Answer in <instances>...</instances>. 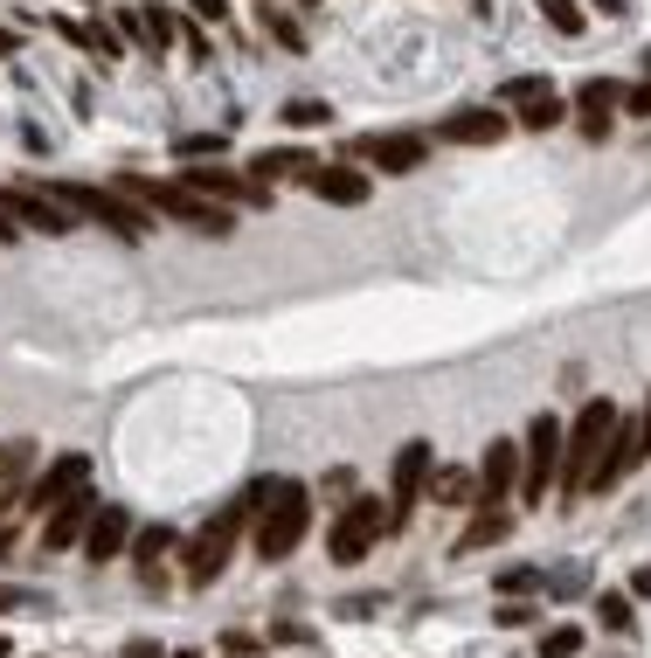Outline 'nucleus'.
<instances>
[{"instance_id": "864d4df0", "label": "nucleus", "mask_w": 651, "mask_h": 658, "mask_svg": "<svg viewBox=\"0 0 651 658\" xmlns=\"http://www.w3.org/2000/svg\"><path fill=\"white\" fill-rule=\"evenodd\" d=\"M298 8H312V0H298Z\"/></svg>"}, {"instance_id": "8fccbe9b", "label": "nucleus", "mask_w": 651, "mask_h": 658, "mask_svg": "<svg viewBox=\"0 0 651 658\" xmlns=\"http://www.w3.org/2000/svg\"><path fill=\"white\" fill-rule=\"evenodd\" d=\"M0 658H14V645H8V638H0Z\"/></svg>"}, {"instance_id": "aec40b11", "label": "nucleus", "mask_w": 651, "mask_h": 658, "mask_svg": "<svg viewBox=\"0 0 651 658\" xmlns=\"http://www.w3.org/2000/svg\"><path fill=\"white\" fill-rule=\"evenodd\" d=\"M576 104H582V118L610 125V112H623V84H610V76H582V84H576Z\"/></svg>"}, {"instance_id": "6ab92c4d", "label": "nucleus", "mask_w": 651, "mask_h": 658, "mask_svg": "<svg viewBox=\"0 0 651 658\" xmlns=\"http://www.w3.org/2000/svg\"><path fill=\"white\" fill-rule=\"evenodd\" d=\"M513 534V513H500V506H485L479 499V513H472V526L458 534V555H479V547H492V541H506Z\"/></svg>"}, {"instance_id": "4c0bfd02", "label": "nucleus", "mask_w": 651, "mask_h": 658, "mask_svg": "<svg viewBox=\"0 0 651 658\" xmlns=\"http://www.w3.org/2000/svg\"><path fill=\"white\" fill-rule=\"evenodd\" d=\"M582 583H589V568H576V562H568V568L555 575V583H548V589H555V596H576Z\"/></svg>"}, {"instance_id": "1a4fd4ad", "label": "nucleus", "mask_w": 651, "mask_h": 658, "mask_svg": "<svg viewBox=\"0 0 651 658\" xmlns=\"http://www.w3.org/2000/svg\"><path fill=\"white\" fill-rule=\"evenodd\" d=\"M388 526V513H381V499H354V506L333 520V534H326V555L333 562H360L375 547V534Z\"/></svg>"}, {"instance_id": "7ed1b4c3", "label": "nucleus", "mask_w": 651, "mask_h": 658, "mask_svg": "<svg viewBox=\"0 0 651 658\" xmlns=\"http://www.w3.org/2000/svg\"><path fill=\"white\" fill-rule=\"evenodd\" d=\"M305 526H312V492L298 479H271L264 485V506H256V555L284 562L305 541Z\"/></svg>"}, {"instance_id": "5701e85b", "label": "nucleus", "mask_w": 651, "mask_h": 658, "mask_svg": "<svg viewBox=\"0 0 651 658\" xmlns=\"http://www.w3.org/2000/svg\"><path fill=\"white\" fill-rule=\"evenodd\" d=\"M118 35H125V42H139L146 56H160V49H167V35L153 29V8H118Z\"/></svg>"}, {"instance_id": "37998d69", "label": "nucleus", "mask_w": 651, "mask_h": 658, "mask_svg": "<svg viewBox=\"0 0 651 658\" xmlns=\"http://www.w3.org/2000/svg\"><path fill=\"white\" fill-rule=\"evenodd\" d=\"M14 236H21V229H14V216H8V208H0V243H14Z\"/></svg>"}, {"instance_id": "6e6552de", "label": "nucleus", "mask_w": 651, "mask_h": 658, "mask_svg": "<svg viewBox=\"0 0 651 658\" xmlns=\"http://www.w3.org/2000/svg\"><path fill=\"white\" fill-rule=\"evenodd\" d=\"M180 180H188L195 195L222 201V208H256V201H271V188H264V180H250V174H229L222 160H188V167H180Z\"/></svg>"}, {"instance_id": "f3484780", "label": "nucleus", "mask_w": 651, "mask_h": 658, "mask_svg": "<svg viewBox=\"0 0 651 658\" xmlns=\"http://www.w3.org/2000/svg\"><path fill=\"white\" fill-rule=\"evenodd\" d=\"M125 547H133V513H125V506H97L91 534H84V555L91 562H118Z\"/></svg>"}, {"instance_id": "9d476101", "label": "nucleus", "mask_w": 651, "mask_h": 658, "mask_svg": "<svg viewBox=\"0 0 651 658\" xmlns=\"http://www.w3.org/2000/svg\"><path fill=\"white\" fill-rule=\"evenodd\" d=\"M0 208H8L21 229H35V236H70L76 229V208H63L49 188H0Z\"/></svg>"}, {"instance_id": "cd10ccee", "label": "nucleus", "mask_w": 651, "mask_h": 658, "mask_svg": "<svg viewBox=\"0 0 651 658\" xmlns=\"http://www.w3.org/2000/svg\"><path fill=\"white\" fill-rule=\"evenodd\" d=\"M582 645H589L582 624H555L548 638H540V658H582Z\"/></svg>"}, {"instance_id": "de8ad7c7", "label": "nucleus", "mask_w": 651, "mask_h": 658, "mask_svg": "<svg viewBox=\"0 0 651 658\" xmlns=\"http://www.w3.org/2000/svg\"><path fill=\"white\" fill-rule=\"evenodd\" d=\"M0 56H14V35L8 29H0Z\"/></svg>"}, {"instance_id": "58836bf2", "label": "nucleus", "mask_w": 651, "mask_h": 658, "mask_svg": "<svg viewBox=\"0 0 651 658\" xmlns=\"http://www.w3.org/2000/svg\"><path fill=\"white\" fill-rule=\"evenodd\" d=\"M271 638H277V645H312V630H305V624H271Z\"/></svg>"}, {"instance_id": "39448f33", "label": "nucleus", "mask_w": 651, "mask_h": 658, "mask_svg": "<svg viewBox=\"0 0 651 658\" xmlns=\"http://www.w3.org/2000/svg\"><path fill=\"white\" fill-rule=\"evenodd\" d=\"M56 201L63 208H76V216H91L97 229H112V236H125V243H139V236L153 229L146 222V208L125 195V188H91V180H56Z\"/></svg>"}, {"instance_id": "f03ea898", "label": "nucleus", "mask_w": 651, "mask_h": 658, "mask_svg": "<svg viewBox=\"0 0 651 658\" xmlns=\"http://www.w3.org/2000/svg\"><path fill=\"white\" fill-rule=\"evenodd\" d=\"M118 188L133 195L139 208H153V216H174V222H188V229H201V236H229V229H237V216H229L222 201L195 195L188 180H146V174H125Z\"/></svg>"}, {"instance_id": "bb28decb", "label": "nucleus", "mask_w": 651, "mask_h": 658, "mask_svg": "<svg viewBox=\"0 0 651 658\" xmlns=\"http://www.w3.org/2000/svg\"><path fill=\"white\" fill-rule=\"evenodd\" d=\"M174 153H180V160H222V153H229V139H222V132H180V139H174Z\"/></svg>"}, {"instance_id": "473e14b6", "label": "nucleus", "mask_w": 651, "mask_h": 658, "mask_svg": "<svg viewBox=\"0 0 651 658\" xmlns=\"http://www.w3.org/2000/svg\"><path fill=\"white\" fill-rule=\"evenodd\" d=\"M540 14H548V29L582 35V0H540Z\"/></svg>"}, {"instance_id": "3c124183", "label": "nucleus", "mask_w": 651, "mask_h": 658, "mask_svg": "<svg viewBox=\"0 0 651 658\" xmlns=\"http://www.w3.org/2000/svg\"><path fill=\"white\" fill-rule=\"evenodd\" d=\"M644 76H651V49H644Z\"/></svg>"}, {"instance_id": "c03bdc74", "label": "nucleus", "mask_w": 651, "mask_h": 658, "mask_svg": "<svg viewBox=\"0 0 651 658\" xmlns=\"http://www.w3.org/2000/svg\"><path fill=\"white\" fill-rule=\"evenodd\" d=\"M8 547H14V526H8V520H0V555H8Z\"/></svg>"}, {"instance_id": "2eb2a0df", "label": "nucleus", "mask_w": 651, "mask_h": 658, "mask_svg": "<svg viewBox=\"0 0 651 658\" xmlns=\"http://www.w3.org/2000/svg\"><path fill=\"white\" fill-rule=\"evenodd\" d=\"M513 132L506 112H485V104H472V112H451L444 125H437V139H451V146H500Z\"/></svg>"}, {"instance_id": "2f4dec72", "label": "nucleus", "mask_w": 651, "mask_h": 658, "mask_svg": "<svg viewBox=\"0 0 651 658\" xmlns=\"http://www.w3.org/2000/svg\"><path fill=\"white\" fill-rule=\"evenodd\" d=\"M326 118H333V104H319V97H292V104H284V125H298V132L326 125Z\"/></svg>"}, {"instance_id": "dca6fc26", "label": "nucleus", "mask_w": 651, "mask_h": 658, "mask_svg": "<svg viewBox=\"0 0 651 658\" xmlns=\"http://www.w3.org/2000/svg\"><path fill=\"white\" fill-rule=\"evenodd\" d=\"M519 485V443L506 437H492L485 443V458H479V499L485 506H506V492Z\"/></svg>"}, {"instance_id": "a19ab883", "label": "nucleus", "mask_w": 651, "mask_h": 658, "mask_svg": "<svg viewBox=\"0 0 651 658\" xmlns=\"http://www.w3.org/2000/svg\"><path fill=\"white\" fill-rule=\"evenodd\" d=\"M188 8H195L201 21H222V14H229V0H188Z\"/></svg>"}, {"instance_id": "f704fd0d", "label": "nucleus", "mask_w": 651, "mask_h": 658, "mask_svg": "<svg viewBox=\"0 0 651 658\" xmlns=\"http://www.w3.org/2000/svg\"><path fill=\"white\" fill-rule=\"evenodd\" d=\"M540 91H555L548 76H513V84L500 91V104H513V112H519V104H527V97H540Z\"/></svg>"}, {"instance_id": "79ce46f5", "label": "nucleus", "mask_w": 651, "mask_h": 658, "mask_svg": "<svg viewBox=\"0 0 651 658\" xmlns=\"http://www.w3.org/2000/svg\"><path fill=\"white\" fill-rule=\"evenodd\" d=\"M631 596H651V562H644V568L631 575Z\"/></svg>"}, {"instance_id": "c85d7f7f", "label": "nucleus", "mask_w": 651, "mask_h": 658, "mask_svg": "<svg viewBox=\"0 0 651 658\" xmlns=\"http://www.w3.org/2000/svg\"><path fill=\"white\" fill-rule=\"evenodd\" d=\"M596 617H603V630H631V589H603L596 596Z\"/></svg>"}, {"instance_id": "49530a36", "label": "nucleus", "mask_w": 651, "mask_h": 658, "mask_svg": "<svg viewBox=\"0 0 651 658\" xmlns=\"http://www.w3.org/2000/svg\"><path fill=\"white\" fill-rule=\"evenodd\" d=\"M638 424H644V451H651V403H644V416H638Z\"/></svg>"}, {"instance_id": "b1692460", "label": "nucleus", "mask_w": 651, "mask_h": 658, "mask_svg": "<svg viewBox=\"0 0 651 658\" xmlns=\"http://www.w3.org/2000/svg\"><path fill=\"white\" fill-rule=\"evenodd\" d=\"M561 118H568V104H561L555 91H540V97H527V104L513 112V125H527V132H555Z\"/></svg>"}, {"instance_id": "ddd939ff", "label": "nucleus", "mask_w": 651, "mask_h": 658, "mask_svg": "<svg viewBox=\"0 0 651 658\" xmlns=\"http://www.w3.org/2000/svg\"><path fill=\"white\" fill-rule=\"evenodd\" d=\"M76 492H91V458H84V451H63V458L29 485V506H35V513H56L63 499H76Z\"/></svg>"}, {"instance_id": "c756f323", "label": "nucleus", "mask_w": 651, "mask_h": 658, "mask_svg": "<svg viewBox=\"0 0 651 658\" xmlns=\"http://www.w3.org/2000/svg\"><path fill=\"white\" fill-rule=\"evenodd\" d=\"M264 35H271L277 49H305V29H298V21L284 14V8H264Z\"/></svg>"}, {"instance_id": "a878e982", "label": "nucleus", "mask_w": 651, "mask_h": 658, "mask_svg": "<svg viewBox=\"0 0 651 658\" xmlns=\"http://www.w3.org/2000/svg\"><path fill=\"white\" fill-rule=\"evenodd\" d=\"M70 35L84 42V49H97L104 63H118V56H125V35H118V21H91V29H70Z\"/></svg>"}, {"instance_id": "4468645a", "label": "nucleus", "mask_w": 651, "mask_h": 658, "mask_svg": "<svg viewBox=\"0 0 651 658\" xmlns=\"http://www.w3.org/2000/svg\"><path fill=\"white\" fill-rule=\"evenodd\" d=\"M305 188L319 195V201H333V208H360V201L375 195V174H360L354 160H340V167H326V160H319V167L305 174Z\"/></svg>"}, {"instance_id": "423d86ee", "label": "nucleus", "mask_w": 651, "mask_h": 658, "mask_svg": "<svg viewBox=\"0 0 651 658\" xmlns=\"http://www.w3.org/2000/svg\"><path fill=\"white\" fill-rule=\"evenodd\" d=\"M561 424L548 409L527 424V443H519V492H527V506H540L548 499V479H561Z\"/></svg>"}, {"instance_id": "f257e3e1", "label": "nucleus", "mask_w": 651, "mask_h": 658, "mask_svg": "<svg viewBox=\"0 0 651 658\" xmlns=\"http://www.w3.org/2000/svg\"><path fill=\"white\" fill-rule=\"evenodd\" d=\"M610 430H617V403H610V395H596V403L576 409V424H568V437H561V492L568 499L589 492L596 464H603V451H610Z\"/></svg>"}, {"instance_id": "603ef678", "label": "nucleus", "mask_w": 651, "mask_h": 658, "mask_svg": "<svg viewBox=\"0 0 651 658\" xmlns=\"http://www.w3.org/2000/svg\"><path fill=\"white\" fill-rule=\"evenodd\" d=\"M0 513H8V492H0Z\"/></svg>"}, {"instance_id": "09e8293b", "label": "nucleus", "mask_w": 651, "mask_h": 658, "mask_svg": "<svg viewBox=\"0 0 651 658\" xmlns=\"http://www.w3.org/2000/svg\"><path fill=\"white\" fill-rule=\"evenodd\" d=\"M167 658H201V651H188V645H180V651H167Z\"/></svg>"}, {"instance_id": "a18cd8bd", "label": "nucleus", "mask_w": 651, "mask_h": 658, "mask_svg": "<svg viewBox=\"0 0 651 658\" xmlns=\"http://www.w3.org/2000/svg\"><path fill=\"white\" fill-rule=\"evenodd\" d=\"M589 8H603V14H623V0H589Z\"/></svg>"}, {"instance_id": "4be33fe9", "label": "nucleus", "mask_w": 651, "mask_h": 658, "mask_svg": "<svg viewBox=\"0 0 651 658\" xmlns=\"http://www.w3.org/2000/svg\"><path fill=\"white\" fill-rule=\"evenodd\" d=\"M312 167H319V160H312L305 146H277V153H256V160H250V180H264V188H271L277 174H312Z\"/></svg>"}, {"instance_id": "9b49d317", "label": "nucleus", "mask_w": 651, "mask_h": 658, "mask_svg": "<svg viewBox=\"0 0 651 658\" xmlns=\"http://www.w3.org/2000/svg\"><path fill=\"white\" fill-rule=\"evenodd\" d=\"M354 160L375 167V174H416L430 160V139H416V132H368V139H354Z\"/></svg>"}, {"instance_id": "ea45409f", "label": "nucleus", "mask_w": 651, "mask_h": 658, "mask_svg": "<svg viewBox=\"0 0 651 658\" xmlns=\"http://www.w3.org/2000/svg\"><path fill=\"white\" fill-rule=\"evenodd\" d=\"M125 658H167V651H160V638H133V645H125Z\"/></svg>"}, {"instance_id": "72a5a7b5", "label": "nucleus", "mask_w": 651, "mask_h": 658, "mask_svg": "<svg viewBox=\"0 0 651 658\" xmlns=\"http://www.w3.org/2000/svg\"><path fill=\"white\" fill-rule=\"evenodd\" d=\"M534 617H540V610H534V603H527V596H506V603H500V610H492V624H500V630H527Z\"/></svg>"}, {"instance_id": "a211bd4d", "label": "nucleus", "mask_w": 651, "mask_h": 658, "mask_svg": "<svg viewBox=\"0 0 651 658\" xmlns=\"http://www.w3.org/2000/svg\"><path fill=\"white\" fill-rule=\"evenodd\" d=\"M91 520H97V499H91V492L63 499V506L49 513V526H42V547H76V541L91 534Z\"/></svg>"}, {"instance_id": "393cba45", "label": "nucleus", "mask_w": 651, "mask_h": 658, "mask_svg": "<svg viewBox=\"0 0 651 658\" xmlns=\"http://www.w3.org/2000/svg\"><path fill=\"white\" fill-rule=\"evenodd\" d=\"M423 492H437L444 506H479V479H464V471H437L430 464V485Z\"/></svg>"}, {"instance_id": "412c9836", "label": "nucleus", "mask_w": 651, "mask_h": 658, "mask_svg": "<svg viewBox=\"0 0 651 658\" xmlns=\"http://www.w3.org/2000/svg\"><path fill=\"white\" fill-rule=\"evenodd\" d=\"M160 555H174V526H167V520H160V526H133V562H139L146 583L160 575Z\"/></svg>"}, {"instance_id": "e433bc0d", "label": "nucleus", "mask_w": 651, "mask_h": 658, "mask_svg": "<svg viewBox=\"0 0 651 658\" xmlns=\"http://www.w3.org/2000/svg\"><path fill=\"white\" fill-rule=\"evenodd\" d=\"M623 112H631V118H651V76H644V84H631V91H623Z\"/></svg>"}, {"instance_id": "20e7f679", "label": "nucleus", "mask_w": 651, "mask_h": 658, "mask_svg": "<svg viewBox=\"0 0 651 658\" xmlns=\"http://www.w3.org/2000/svg\"><path fill=\"white\" fill-rule=\"evenodd\" d=\"M243 526H250V492L237 499V506H222V513L208 520L188 547H180V562H188V589H208V583H216V575L229 568V555H237V534H243Z\"/></svg>"}, {"instance_id": "0eeeda50", "label": "nucleus", "mask_w": 651, "mask_h": 658, "mask_svg": "<svg viewBox=\"0 0 651 658\" xmlns=\"http://www.w3.org/2000/svg\"><path fill=\"white\" fill-rule=\"evenodd\" d=\"M430 464H437V451L423 437H409L396 451V471H388V526H381V534H402V526H409L416 499H423V485H430Z\"/></svg>"}, {"instance_id": "7c9ffc66", "label": "nucleus", "mask_w": 651, "mask_h": 658, "mask_svg": "<svg viewBox=\"0 0 651 658\" xmlns=\"http://www.w3.org/2000/svg\"><path fill=\"white\" fill-rule=\"evenodd\" d=\"M534 589H548V568H527V562H519V568L500 575V596H534Z\"/></svg>"}, {"instance_id": "c9c22d12", "label": "nucleus", "mask_w": 651, "mask_h": 658, "mask_svg": "<svg viewBox=\"0 0 651 658\" xmlns=\"http://www.w3.org/2000/svg\"><path fill=\"white\" fill-rule=\"evenodd\" d=\"M8 610H42V596L35 589H14V583H0V617Z\"/></svg>"}, {"instance_id": "f8f14e48", "label": "nucleus", "mask_w": 651, "mask_h": 658, "mask_svg": "<svg viewBox=\"0 0 651 658\" xmlns=\"http://www.w3.org/2000/svg\"><path fill=\"white\" fill-rule=\"evenodd\" d=\"M651 451H644V424H631V416H617V430H610V451H603V464H596V479H589V492H610V485H623L631 471L644 464Z\"/></svg>"}]
</instances>
